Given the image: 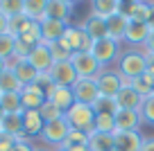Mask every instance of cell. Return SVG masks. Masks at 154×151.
Masks as SVG:
<instances>
[{
    "instance_id": "1",
    "label": "cell",
    "mask_w": 154,
    "mask_h": 151,
    "mask_svg": "<svg viewBox=\"0 0 154 151\" xmlns=\"http://www.w3.org/2000/svg\"><path fill=\"white\" fill-rule=\"evenodd\" d=\"M116 70L125 79V84H129V81H134V79H140V77L147 72V61H145L143 50H134V47L122 50L120 59L116 63Z\"/></svg>"
},
{
    "instance_id": "2",
    "label": "cell",
    "mask_w": 154,
    "mask_h": 151,
    "mask_svg": "<svg viewBox=\"0 0 154 151\" xmlns=\"http://www.w3.org/2000/svg\"><path fill=\"white\" fill-rule=\"evenodd\" d=\"M66 120L72 131H82L86 135L95 129V111H93V106L79 104V102L66 111Z\"/></svg>"
},
{
    "instance_id": "3",
    "label": "cell",
    "mask_w": 154,
    "mask_h": 151,
    "mask_svg": "<svg viewBox=\"0 0 154 151\" xmlns=\"http://www.w3.org/2000/svg\"><path fill=\"white\" fill-rule=\"evenodd\" d=\"M91 54L97 59L102 68H111L118 63L122 54V43L113 41V38H102V41H93L91 45Z\"/></svg>"
},
{
    "instance_id": "4",
    "label": "cell",
    "mask_w": 154,
    "mask_h": 151,
    "mask_svg": "<svg viewBox=\"0 0 154 151\" xmlns=\"http://www.w3.org/2000/svg\"><path fill=\"white\" fill-rule=\"evenodd\" d=\"M70 124H68V120L66 117H61V120H54V122H48L43 126V133H41V138L38 140L43 142L45 147H52V151L54 149H59V147L66 142V138L70 135Z\"/></svg>"
},
{
    "instance_id": "5",
    "label": "cell",
    "mask_w": 154,
    "mask_h": 151,
    "mask_svg": "<svg viewBox=\"0 0 154 151\" xmlns=\"http://www.w3.org/2000/svg\"><path fill=\"white\" fill-rule=\"evenodd\" d=\"M70 63H72V68H75V72H77L79 79H97L100 72L104 70L91 52H77V54H72Z\"/></svg>"
},
{
    "instance_id": "6",
    "label": "cell",
    "mask_w": 154,
    "mask_h": 151,
    "mask_svg": "<svg viewBox=\"0 0 154 151\" xmlns=\"http://www.w3.org/2000/svg\"><path fill=\"white\" fill-rule=\"evenodd\" d=\"M95 81H97V90H100L102 97H113L116 99V95L125 88V79L118 75L116 68H104Z\"/></svg>"
},
{
    "instance_id": "7",
    "label": "cell",
    "mask_w": 154,
    "mask_h": 151,
    "mask_svg": "<svg viewBox=\"0 0 154 151\" xmlns=\"http://www.w3.org/2000/svg\"><path fill=\"white\" fill-rule=\"evenodd\" d=\"M63 41L68 43V47L72 50V54L77 52H91L93 41L88 38V34L82 29V25H68L66 32H63Z\"/></svg>"
},
{
    "instance_id": "8",
    "label": "cell",
    "mask_w": 154,
    "mask_h": 151,
    "mask_svg": "<svg viewBox=\"0 0 154 151\" xmlns=\"http://www.w3.org/2000/svg\"><path fill=\"white\" fill-rule=\"evenodd\" d=\"M149 34H152V29H149L147 23H138V20H129V25H127V32H125V41L129 47H134V50H143L145 43H147Z\"/></svg>"
},
{
    "instance_id": "9",
    "label": "cell",
    "mask_w": 154,
    "mask_h": 151,
    "mask_svg": "<svg viewBox=\"0 0 154 151\" xmlns=\"http://www.w3.org/2000/svg\"><path fill=\"white\" fill-rule=\"evenodd\" d=\"M72 93H75V99L79 104H86V106H93L100 97L95 79H77L75 86H72Z\"/></svg>"
},
{
    "instance_id": "10",
    "label": "cell",
    "mask_w": 154,
    "mask_h": 151,
    "mask_svg": "<svg viewBox=\"0 0 154 151\" xmlns=\"http://www.w3.org/2000/svg\"><path fill=\"white\" fill-rule=\"evenodd\" d=\"M75 2L72 0H48V11H45V18L52 20H61V23L70 25V18L75 14Z\"/></svg>"
},
{
    "instance_id": "11",
    "label": "cell",
    "mask_w": 154,
    "mask_h": 151,
    "mask_svg": "<svg viewBox=\"0 0 154 151\" xmlns=\"http://www.w3.org/2000/svg\"><path fill=\"white\" fill-rule=\"evenodd\" d=\"M27 61L34 66V70L41 75V72H50V68L54 66L52 61V52H50V45H45V43H38L36 47H34L32 52H29Z\"/></svg>"
},
{
    "instance_id": "12",
    "label": "cell",
    "mask_w": 154,
    "mask_h": 151,
    "mask_svg": "<svg viewBox=\"0 0 154 151\" xmlns=\"http://www.w3.org/2000/svg\"><path fill=\"white\" fill-rule=\"evenodd\" d=\"M48 75L52 77V81H54L57 86H68V88H72V86H75V81L79 79L70 61L54 63V66L50 68V72H48Z\"/></svg>"
},
{
    "instance_id": "13",
    "label": "cell",
    "mask_w": 154,
    "mask_h": 151,
    "mask_svg": "<svg viewBox=\"0 0 154 151\" xmlns=\"http://www.w3.org/2000/svg\"><path fill=\"white\" fill-rule=\"evenodd\" d=\"M9 70L14 72V77L18 79V84L23 86H32L34 81H36V77H38V72L34 70V66L27 61V59H14V61L9 63Z\"/></svg>"
},
{
    "instance_id": "14",
    "label": "cell",
    "mask_w": 154,
    "mask_h": 151,
    "mask_svg": "<svg viewBox=\"0 0 154 151\" xmlns=\"http://www.w3.org/2000/svg\"><path fill=\"white\" fill-rule=\"evenodd\" d=\"M113 138H116V149L118 151H140L145 142L140 131H116Z\"/></svg>"
},
{
    "instance_id": "15",
    "label": "cell",
    "mask_w": 154,
    "mask_h": 151,
    "mask_svg": "<svg viewBox=\"0 0 154 151\" xmlns=\"http://www.w3.org/2000/svg\"><path fill=\"white\" fill-rule=\"evenodd\" d=\"M122 5L120 0H93L91 2V16H97L102 20H109L113 16H118L122 11Z\"/></svg>"
},
{
    "instance_id": "16",
    "label": "cell",
    "mask_w": 154,
    "mask_h": 151,
    "mask_svg": "<svg viewBox=\"0 0 154 151\" xmlns=\"http://www.w3.org/2000/svg\"><path fill=\"white\" fill-rule=\"evenodd\" d=\"M43 126L45 122L38 111H23V138H41Z\"/></svg>"
},
{
    "instance_id": "17",
    "label": "cell",
    "mask_w": 154,
    "mask_h": 151,
    "mask_svg": "<svg viewBox=\"0 0 154 151\" xmlns=\"http://www.w3.org/2000/svg\"><path fill=\"white\" fill-rule=\"evenodd\" d=\"M68 25L61 23V20H52V18H45L41 23V41L45 45H52V43L61 41L63 38V32H66Z\"/></svg>"
},
{
    "instance_id": "18",
    "label": "cell",
    "mask_w": 154,
    "mask_h": 151,
    "mask_svg": "<svg viewBox=\"0 0 154 151\" xmlns=\"http://www.w3.org/2000/svg\"><path fill=\"white\" fill-rule=\"evenodd\" d=\"M149 11H152L149 0H131V2H125V5H122V14L129 20H138V23H147Z\"/></svg>"
},
{
    "instance_id": "19",
    "label": "cell",
    "mask_w": 154,
    "mask_h": 151,
    "mask_svg": "<svg viewBox=\"0 0 154 151\" xmlns=\"http://www.w3.org/2000/svg\"><path fill=\"white\" fill-rule=\"evenodd\" d=\"M116 104H118L120 111H140V106H143V97H140L129 84H125V88L116 95Z\"/></svg>"
},
{
    "instance_id": "20",
    "label": "cell",
    "mask_w": 154,
    "mask_h": 151,
    "mask_svg": "<svg viewBox=\"0 0 154 151\" xmlns=\"http://www.w3.org/2000/svg\"><path fill=\"white\" fill-rule=\"evenodd\" d=\"M79 25H82V29L88 34V38H91V41H102V38H109L106 20L97 18V16H91V14H88Z\"/></svg>"
},
{
    "instance_id": "21",
    "label": "cell",
    "mask_w": 154,
    "mask_h": 151,
    "mask_svg": "<svg viewBox=\"0 0 154 151\" xmlns=\"http://www.w3.org/2000/svg\"><path fill=\"white\" fill-rule=\"evenodd\" d=\"M48 99L52 102L57 108H61L63 113H66L70 106L77 104V99H75V93H72V88H68V86H54L52 93L48 95Z\"/></svg>"
},
{
    "instance_id": "22",
    "label": "cell",
    "mask_w": 154,
    "mask_h": 151,
    "mask_svg": "<svg viewBox=\"0 0 154 151\" xmlns=\"http://www.w3.org/2000/svg\"><path fill=\"white\" fill-rule=\"evenodd\" d=\"M143 120L138 111H118L116 113V131H140Z\"/></svg>"
},
{
    "instance_id": "23",
    "label": "cell",
    "mask_w": 154,
    "mask_h": 151,
    "mask_svg": "<svg viewBox=\"0 0 154 151\" xmlns=\"http://www.w3.org/2000/svg\"><path fill=\"white\" fill-rule=\"evenodd\" d=\"M0 131L2 135L23 138V113H5L0 120Z\"/></svg>"
},
{
    "instance_id": "24",
    "label": "cell",
    "mask_w": 154,
    "mask_h": 151,
    "mask_svg": "<svg viewBox=\"0 0 154 151\" xmlns=\"http://www.w3.org/2000/svg\"><path fill=\"white\" fill-rule=\"evenodd\" d=\"M116 149V138L111 133H88V151H113Z\"/></svg>"
},
{
    "instance_id": "25",
    "label": "cell",
    "mask_w": 154,
    "mask_h": 151,
    "mask_svg": "<svg viewBox=\"0 0 154 151\" xmlns=\"http://www.w3.org/2000/svg\"><path fill=\"white\" fill-rule=\"evenodd\" d=\"M127 25H129V18H127L125 14H118L113 16V18L106 20V29H109V38H113V41L122 43L125 41V32H127Z\"/></svg>"
},
{
    "instance_id": "26",
    "label": "cell",
    "mask_w": 154,
    "mask_h": 151,
    "mask_svg": "<svg viewBox=\"0 0 154 151\" xmlns=\"http://www.w3.org/2000/svg\"><path fill=\"white\" fill-rule=\"evenodd\" d=\"M45 11H48V0H25V18L34 20V23H43Z\"/></svg>"
},
{
    "instance_id": "27",
    "label": "cell",
    "mask_w": 154,
    "mask_h": 151,
    "mask_svg": "<svg viewBox=\"0 0 154 151\" xmlns=\"http://www.w3.org/2000/svg\"><path fill=\"white\" fill-rule=\"evenodd\" d=\"M61 151H88V135L82 131H70V135L66 138L61 147Z\"/></svg>"
},
{
    "instance_id": "28",
    "label": "cell",
    "mask_w": 154,
    "mask_h": 151,
    "mask_svg": "<svg viewBox=\"0 0 154 151\" xmlns=\"http://www.w3.org/2000/svg\"><path fill=\"white\" fill-rule=\"evenodd\" d=\"M0 108L5 111V113H23L20 93H2V97H0Z\"/></svg>"
},
{
    "instance_id": "29",
    "label": "cell",
    "mask_w": 154,
    "mask_h": 151,
    "mask_svg": "<svg viewBox=\"0 0 154 151\" xmlns=\"http://www.w3.org/2000/svg\"><path fill=\"white\" fill-rule=\"evenodd\" d=\"M0 11H2L9 20L16 18V16H23L25 0H0Z\"/></svg>"
},
{
    "instance_id": "30",
    "label": "cell",
    "mask_w": 154,
    "mask_h": 151,
    "mask_svg": "<svg viewBox=\"0 0 154 151\" xmlns=\"http://www.w3.org/2000/svg\"><path fill=\"white\" fill-rule=\"evenodd\" d=\"M50 52H52V61L54 63H61V61H70L72 59V50L68 47V43L63 41H57V43H52L50 45Z\"/></svg>"
},
{
    "instance_id": "31",
    "label": "cell",
    "mask_w": 154,
    "mask_h": 151,
    "mask_svg": "<svg viewBox=\"0 0 154 151\" xmlns=\"http://www.w3.org/2000/svg\"><path fill=\"white\" fill-rule=\"evenodd\" d=\"M14 45H16V38L9 32L0 34V59L2 61L11 63V59H14Z\"/></svg>"
},
{
    "instance_id": "32",
    "label": "cell",
    "mask_w": 154,
    "mask_h": 151,
    "mask_svg": "<svg viewBox=\"0 0 154 151\" xmlns=\"http://www.w3.org/2000/svg\"><path fill=\"white\" fill-rule=\"evenodd\" d=\"M93 111H95V115H100V113H104V115H116L118 113V104H116V99L113 97H97V102L93 104Z\"/></svg>"
},
{
    "instance_id": "33",
    "label": "cell",
    "mask_w": 154,
    "mask_h": 151,
    "mask_svg": "<svg viewBox=\"0 0 154 151\" xmlns=\"http://www.w3.org/2000/svg\"><path fill=\"white\" fill-rule=\"evenodd\" d=\"M38 113H41V117H43V122H45V124H48V122H54V120L66 117V113H63L61 108H57V106H54L50 99H45V102H43V106L38 108Z\"/></svg>"
},
{
    "instance_id": "34",
    "label": "cell",
    "mask_w": 154,
    "mask_h": 151,
    "mask_svg": "<svg viewBox=\"0 0 154 151\" xmlns=\"http://www.w3.org/2000/svg\"><path fill=\"white\" fill-rule=\"evenodd\" d=\"M23 86L18 84V79L14 77L11 70H5L2 77H0V93H20Z\"/></svg>"
},
{
    "instance_id": "35",
    "label": "cell",
    "mask_w": 154,
    "mask_h": 151,
    "mask_svg": "<svg viewBox=\"0 0 154 151\" xmlns=\"http://www.w3.org/2000/svg\"><path fill=\"white\" fill-rule=\"evenodd\" d=\"M93 131L111 133V135H113L116 133V115H104V113L95 115V129H93Z\"/></svg>"
},
{
    "instance_id": "36",
    "label": "cell",
    "mask_w": 154,
    "mask_h": 151,
    "mask_svg": "<svg viewBox=\"0 0 154 151\" xmlns=\"http://www.w3.org/2000/svg\"><path fill=\"white\" fill-rule=\"evenodd\" d=\"M138 115L143 120V124H154V95L143 99V106H140Z\"/></svg>"
},
{
    "instance_id": "37",
    "label": "cell",
    "mask_w": 154,
    "mask_h": 151,
    "mask_svg": "<svg viewBox=\"0 0 154 151\" xmlns=\"http://www.w3.org/2000/svg\"><path fill=\"white\" fill-rule=\"evenodd\" d=\"M129 86H131V88H134V90H136V93H138L143 99H145V97H149V95H154V88L149 86V81L145 79V75L140 77V79H134V81H129Z\"/></svg>"
},
{
    "instance_id": "38",
    "label": "cell",
    "mask_w": 154,
    "mask_h": 151,
    "mask_svg": "<svg viewBox=\"0 0 154 151\" xmlns=\"http://www.w3.org/2000/svg\"><path fill=\"white\" fill-rule=\"evenodd\" d=\"M34 84H36V86H38V88L43 90V95H45V99H48V95H50V93H52V88H54V86H57V84H54V81H52V77H50V75H48V72H41V75H38V77H36V81H34Z\"/></svg>"
},
{
    "instance_id": "39",
    "label": "cell",
    "mask_w": 154,
    "mask_h": 151,
    "mask_svg": "<svg viewBox=\"0 0 154 151\" xmlns=\"http://www.w3.org/2000/svg\"><path fill=\"white\" fill-rule=\"evenodd\" d=\"M16 144H18V138L11 135H0V151H14Z\"/></svg>"
},
{
    "instance_id": "40",
    "label": "cell",
    "mask_w": 154,
    "mask_h": 151,
    "mask_svg": "<svg viewBox=\"0 0 154 151\" xmlns=\"http://www.w3.org/2000/svg\"><path fill=\"white\" fill-rule=\"evenodd\" d=\"M14 151H34V144L27 140V138H18V144H16Z\"/></svg>"
},
{
    "instance_id": "41",
    "label": "cell",
    "mask_w": 154,
    "mask_h": 151,
    "mask_svg": "<svg viewBox=\"0 0 154 151\" xmlns=\"http://www.w3.org/2000/svg\"><path fill=\"white\" fill-rule=\"evenodd\" d=\"M7 29H9V18L0 11V34H7Z\"/></svg>"
},
{
    "instance_id": "42",
    "label": "cell",
    "mask_w": 154,
    "mask_h": 151,
    "mask_svg": "<svg viewBox=\"0 0 154 151\" xmlns=\"http://www.w3.org/2000/svg\"><path fill=\"white\" fill-rule=\"evenodd\" d=\"M140 151H154V138H145L143 149H140Z\"/></svg>"
},
{
    "instance_id": "43",
    "label": "cell",
    "mask_w": 154,
    "mask_h": 151,
    "mask_svg": "<svg viewBox=\"0 0 154 151\" xmlns=\"http://www.w3.org/2000/svg\"><path fill=\"white\" fill-rule=\"evenodd\" d=\"M143 50H147V52H154V32L149 34V38H147V43H145Z\"/></svg>"
},
{
    "instance_id": "44",
    "label": "cell",
    "mask_w": 154,
    "mask_h": 151,
    "mask_svg": "<svg viewBox=\"0 0 154 151\" xmlns=\"http://www.w3.org/2000/svg\"><path fill=\"white\" fill-rule=\"evenodd\" d=\"M149 5H152V11H149V18H147V25H149V29L154 32V0H149Z\"/></svg>"
},
{
    "instance_id": "45",
    "label": "cell",
    "mask_w": 154,
    "mask_h": 151,
    "mask_svg": "<svg viewBox=\"0 0 154 151\" xmlns=\"http://www.w3.org/2000/svg\"><path fill=\"white\" fill-rule=\"evenodd\" d=\"M5 70H9V63L0 59V77H2V72H5Z\"/></svg>"
},
{
    "instance_id": "46",
    "label": "cell",
    "mask_w": 154,
    "mask_h": 151,
    "mask_svg": "<svg viewBox=\"0 0 154 151\" xmlns=\"http://www.w3.org/2000/svg\"><path fill=\"white\" fill-rule=\"evenodd\" d=\"M34 151H52V149H48V147H34Z\"/></svg>"
},
{
    "instance_id": "47",
    "label": "cell",
    "mask_w": 154,
    "mask_h": 151,
    "mask_svg": "<svg viewBox=\"0 0 154 151\" xmlns=\"http://www.w3.org/2000/svg\"><path fill=\"white\" fill-rule=\"evenodd\" d=\"M2 115H5V111H2V108H0V120H2Z\"/></svg>"
},
{
    "instance_id": "48",
    "label": "cell",
    "mask_w": 154,
    "mask_h": 151,
    "mask_svg": "<svg viewBox=\"0 0 154 151\" xmlns=\"http://www.w3.org/2000/svg\"><path fill=\"white\" fill-rule=\"evenodd\" d=\"M54 151H61V149H54Z\"/></svg>"
},
{
    "instance_id": "49",
    "label": "cell",
    "mask_w": 154,
    "mask_h": 151,
    "mask_svg": "<svg viewBox=\"0 0 154 151\" xmlns=\"http://www.w3.org/2000/svg\"><path fill=\"white\" fill-rule=\"evenodd\" d=\"M0 97H2V93H0Z\"/></svg>"
},
{
    "instance_id": "50",
    "label": "cell",
    "mask_w": 154,
    "mask_h": 151,
    "mask_svg": "<svg viewBox=\"0 0 154 151\" xmlns=\"http://www.w3.org/2000/svg\"><path fill=\"white\" fill-rule=\"evenodd\" d=\"M0 135H2V131H0Z\"/></svg>"
},
{
    "instance_id": "51",
    "label": "cell",
    "mask_w": 154,
    "mask_h": 151,
    "mask_svg": "<svg viewBox=\"0 0 154 151\" xmlns=\"http://www.w3.org/2000/svg\"><path fill=\"white\" fill-rule=\"evenodd\" d=\"M113 151H118V149H113Z\"/></svg>"
}]
</instances>
